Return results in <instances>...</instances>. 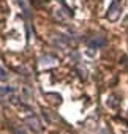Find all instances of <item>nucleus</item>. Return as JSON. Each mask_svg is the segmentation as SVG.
<instances>
[{"label": "nucleus", "instance_id": "f257e3e1", "mask_svg": "<svg viewBox=\"0 0 128 134\" xmlns=\"http://www.w3.org/2000/svg\"><path fill=\"white\" fill-rule=\"evenodd\" d=\"M120 14H122V7H120L117 2H112L111 7H109V10H108V13H106V18H108L111 22H115V21L120 18Z\"/></svg>", "mask_w": 128, "mask_h": 134}, {"label": "nucleus", "instance_id": "0eeeda50", "mask_svg": "<svg viewBox=\"0 0 128 134\" xmlns=\"http://www.w3.org/2000/svg\"><path fill=\"white\" fill-rule=\"evenodd\" d=\"M8 79V74H7V71L0 66V81H7Z\"/></svg>", "mask_w": 128, "mask_h": 134}, {"label": "nucleus", "instance_id": "39448f33", "mask_svg": "<svg viewBox=\"0 0 128 134\" xmlns=\"http://www.w3.org/2000/svg\"><path fill=\"white\" fill-rule=\"evenodd\" d=\"M27 123H29V126H30V128H33V129H36V131H41V126H40L38 118H35V117L27 118Z\"/></svg>", "mask_w": 128, "mask_h": 134}, {"label": "nucleus", "instance_id": "7ed1b4c3", "mask_svg": "<svg viewBox=\"0 0 128 134\" xmlns=\"http://www.w3.org/2000/svg\"><path fill=\"white\" fill-rule=\"evenodd\" d=\"M55 62H57V58H55V57H52V55H43V57L40 58V65H41V66L55 65Z\"/></svg>", "mask_w": 128, "mask_h": 134}, {"label": "nucleus", "instance_id": "20e7f679", "mask_svg": "<svg viewBox=\"0 0 128 134\" xmlns=\"http://www.w3.org/2000/svg\"><path fill=\"white\" fill-rule=\"evenodd\" d=\"M18 3L21 5V8L24 10V16L30 18V7H29V0H18Z\"/></svg>", "mask_w": 128, "mask_h": 134}, {"label": "nucleus", "instance_id": "423d86ee", "mask_svg": "<svg viewBox=\"0 0 128 134\" xmlns=\"http://www.w3.org/2000/svg\"><path fill=\"white\" fill-rule=\"evenodd\" d=\"M11 92H13V88H10V87H0V101H3L5 96Z\"/></svg>", "mask_w": 128, "mask_h": 134}, {"label": "nucleus", "instance_id": "f03ea898", "mask_svg": "<svg viewBox=\"0 0 128 134\" xmlns=\"http://www.w3.org/2000/svg\"><path fill=\"white\" fill-rule=\"evenodd\" d=\"M106 44V40H104V36H93L92 40H89V46L90 47H101V46H104Z\"/></svg>", "mask_w": 128, "mask_h": 134}, {"label": "nucleus", "instance_id": "6e6552de", "mask_svg": "<svg viewBox=\"0 0 128 134\" xmlns=\"http://www.w3.org/2000/svg\"><path fill=\"white\" fill-rule=\"evenodd\" d=\"M115 2H117V0H115Z\"/></svg>", "mask_w": 128, "mask_h": 134}]
</instances>
